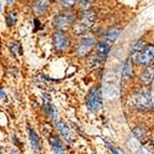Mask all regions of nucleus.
I'll return each instance as SVG.
<instances>
[{
	"mask_svg": "<svg viewBox=\"0 0 154 154\" xmlns=\"http://www.w3.org/2000/svg\"><path fill=\"white\" fill-rule=\"evenodd\" d=\"M134 103L135 107L139 109H150L152 108V99L150 93L142 92L138 95L135 96L134 98Z\"/></svg>",
	"mask_w": 154,
	"mask_h": 154,
	"instance_id": "nucleus-5",
	"label": "nucleus"
},
{
	"mask_svg": "<svg viewBox=\"0 0 154 154\" xmlns=\"http://www.w3.org/2000/svg\"><path fill=\"white\" fill-rule=\"evenodd\" d=\"M146 131L143 126H138L136 128H134V136L136 137L139 141H142V140L146 138Z\"/></svg>",
	"mask_w": 154,
	"mask_h": 154,
	"instance_id": "nucleus-18",
	"label": "nucleus"
},
{
	"mask_svg": "<svg viewBox=\"0 0 154 154\" xmlns=\"http://www.w3.org/2000/svg\"><path fill=\"white\" fill-rule=\"evenodd\" d=\"M0 98L3 100H5L7 101V99H8V97H7V94H5V92L3 91V88L0 86Z\"/></svg>",
	"mask_w": 154,
	"mask_h": 154,
	"instance_id": "nucleus-27",
	"label": "nucleus"
},
{
	"mask_svg": "<svg viewBox=\"0 0 154 154\" xmlns=\"http://www.w3.org/2000/svg\"><path fill=\"white\" fill-rule=\"evenodd\" d=\"M153 77H154V69L153 68H148V69L142 73L141 81L144 83V84H149V83L152 82Z\"/></svg>",
	"mask_w": 154,
	"mask_h": 154,
	"instance_id": "nucleus-17",
	"label": "nucleus"
},
{
	"mask_svg": "<svg viewBox=\"0 0 154 154\" xmlns=\"http://www.w3.org/2000/svg\"><path fill=\"white\" fill-rule=\"evenodd\" d=\"M9 48H10L11 53H12L14 56H16L17 54H20V55L23 54V53H22V46L18 42H11Z\"/></svg>",
	"mask_w": 154,
	"mask_h": 154,
	"instance_id": "nucleus-20",
	"label": "nucleus"
},
{
	"mask_svg": "<svg viewBox=\"0 0 154 154\" xmlns=\"http://www.w3.org/2000/svg\"><path fill=\"white\" fill-rule=\"evenodd\" d=\"M122 29L121 28H112L108 31V32L106 33L105 36H103V40L101 41L107 43L108 45H112V43L116 40L119 36H120V33H121Z\"/></svg>",
	"mask_w": 154,
	"mask_h": 154,
	"instance_id": "nucleus-10",
	"label": "nucleus"
},
{
	"mask_svg": "<svg viewBox=\"0 0 154 154\" xmlns=\"http://www.w3.org/2000/svg\"><path fill=\"white\" fill-rule=\"evenodd\" d=\"M28 137H29V141L32 146V149L36 152L41 151V140H40V137L38 136V134L33 131L32 128L28 127Z\"/></svg>",
	"mask_w": 154,
	"mask_h": 154,
	"instance_id": "nucleus-9",
	"label": "nucleus"
},
{
	"mask_svg": "<svg viewBox=\"0 0 154 154\" xmlns=\"http://www.w3.org/2000/svg\"><path fill=\"white\" fill-rule=\"evenodd\" d=\"M7 2H8L9 5H12V3L14 2V0H7Z\"/></svg>",
	"mask_w": 154,
	"mask_h": 154,
	"instance_id": "nucleus-30",
	"label": "nucleus"
},
{
	"mask_svg": "<svg viewBox=\"0 0 154 154\" xmlns=\"http://www.w3.org/2000/svg\"><path fill=\"white\" fill-rule=\"evenodd\" d=\"M137 154H150V152L146 151V150L143 149V148H141V149H140L138 152H137Z\"/></svg>",
	"mask_w": 154,
	"mask_h": 154,
	"instance_id": "nucleus-28",
	"label": "nucleus"
},
{
	"mask_svg": "<svg viewBox=\"0 0 154 154\" xmlns=\"http://www.w3.org/2000/svg\"><path fill=\"white\" fill-rule=\"evenodd\" d=\"M50 1H51V2H54V1H55V0H50Z\"/></svg>",
	"mask_w": 154,
	"mask_h": 154,
	"instance_id": "nucleus-32",
	"label": "nucleus"
},
{
	"mask_svg": "<svg viewBox=\"0 0 154 154\" xmlns=\"http://www.w3.org/2000/svg\"><path fill=\"white\" fill-rule=\"evenodd\" d=\"M94 2H95V0H81V1H80V7H81V10H82V11L90 10L91 7H92V5Z\"/></svg>",
	"mask_w": 154,
	"mask_h": 154,
	"instance_id": "nucleus-23",
	"label": "nucleus"
},
{
	"mask_svg": "<svg viewBox=\"0 0 154 154\" xmlns=\"http://www.w3.org/2000/svg\"><path fill=\"white\" fill-rule=\"evenodd\" d=\"M110 48H111L110 45H108V44L105 43V42H103V41H100L99 43L96 44V52H97V55L101 59L105 60L106 57L108 56V54H109Z\"/></svg>",
	"mask_w": 154,
	"mask_h": 154,
	"instance_id": "nucleus-14",
	"label": "nucleus"
},
{
	"mask_svg": "<svg viewBox=\"0 0 154 154\" xmlns=\"http://www.w3.org/2000/svg\"><path fill=\"white\" fill-rule=\"evenodd\" d=\"M107 144H108L109 149H110L111 151H112L114 154H125L123 151H122L121 149H120V148H116V146H113L112 143H107Z\"/></svg>",
	"mask_w": 154,
	"mask_h": 154,
	"instance_id": "nucleus-26",
	"label": "nucleus"
},
{
	"mask_svg": "<svg viewBox=\"0 0 154 154\" xmlns=\"http://www.w3.org/2000/svg\"><path fill=\"white\" fill-rule=\"evenodd\" d=\"M86 105L90 111L92 112H97L103 107V96H101V91L98 88H94L90 91L86 100Z\"/></svg>",
	"mask_w": 154,
	"mask_h": 154,
	"instance_id": "nucleus-2",
	"label": "nucleus"
},
{
	"mask_svg": "<svg viewBox=\"0 0 154 154\" xmlns=\"http://www.w3.org/2000/svg\"><path fill=\"white\" fill-rule=\"evenodd\" d=\"M154 60V45H148L146 46L142 52L139 55L137 63L143 66H148Z\"/></svg>",
	"mask_w": 154,
	"mask_h": 154,
	"instance_id": "nucleus-6",
	"label": "nucleus"
},
{
	"mask_svg": "<svg viewBox=\"0 0 154 154\" xmlns=\"http://www.w3.org/2000/svg\"><path fill=\"white\" fill-rule=\"evenodd\" d=\"M55 123H56V127H57V129H58L59 134L64 137V139L67 142H72L75 140V139H73V134H72V131H70V128L64 123V122L57 121L56 120Z\"/></svg>",
	"mask_w": 154,
	"mask_h": 154,
	"instance_id": "nucleus-8",
	"label": "nucleus"
},
{
	"mask_svg": "<svg viewBox=\"0 0 154 154\" xmlns=\"http://www.w3.org/2000/svg\"><path fill=\"white\" fill-rule=\"evenodd\" d=\"M103 95L108 98V99H114V98L118 97V95H119L118 88L112 84L107 85L105 88V90H103Z\"/></svg>",
	"mask_w": 154,
	"mask_h": 154,
	"instance_id": "nucleus-15",
	"label": "nucleus"
},
{
	"mask_svg": "<svg viewBox=\"0 0 154 154\" xmlns=\"http://www.w3.org/2000/svg\"><path fill=\"white\" fill-rule=\"evenodd\" d=\"M144 48H146V43H144L143 40H138L135 43V45L133 46V49L131 51V58L133 59L134 62H137L139 55H140V53H141Z\"/></svg>",
	"mask_w": 154,
	"mask_h": 154,
	"instance_id": "nucleus-11",
	"label": "nucleus"
},
{
	"mask_svg": "<svg viewBox=\"0 0 154 154\" xmlns=\"http://www.w3.org/2000/svg\"><path fill=\"white\" fill-rule=\"evenodd\" d=\"M50 0H36L35 2V11L38 14H42L45 12L48 5H49Z\"/></svg>",
	"mask_w": 154,
	"mask_h": 154,
	"instance_id": "nucleus-16",
	"label": "nucleus"
},
{
	"mask_svg": "<svg viewBox=\"0 0 154 154\" xmlns=\"http://www.w3.org/2000/svg\"><path fill=\"white\" fill-rule=\"evenodd\" d=\"M44 111H45V113L48 114V116H50V118L52 119V120H54V121H56V116H57V111H56V108L54 107V105H52V103L50 101V98L48 99V97H44Z\"/></svg>",
	"mask_w": 154,
	"mask_h": 154,
	"instance_id": "nucleus-13",
	"label": "nucleus"
},
{
	"mask_svg": "<svg viewBox=\"0 0 154 154\" xmlns=\"http://www.w3.org/2000/svg\"><path fill=\"white\" fill-rule=\"evenodd\" d=\"M103 59L100 58L98 55H96V56H92L90 58V60H88V64H90L91 67H93V68H95V67H98L100 64H101V62H103Z\"/></svg>",
	"mask_w": 154,
	"mask_h": 154,
	"instance_id": "nucleus-24",
	"label": "nucleus"
},
{
	"mask_svg": "<svg viewBox=\"0 0 154 154\" xmlns=\"http://www.w3.org/2000/svg\"><path fill=\"white\" fill-rule=\"evenodd\" d=\"M50 143H51L52 150L55 154H65L66 153V149H65L63 142L56 137H52L50 138Z\"/></svg>",
	"mask_w": 154,
	"mask_h": 154,
	"instance_id": "nucleus-12",
	"label": "nucleus"
},
{
	"mask_svg": "<svg viewBox=\"0 0 154 154\" xmlns=\"http://www.w3.org/2000/svg\"><path fill=\"white\" fill-rule=\"evenodd\" d=\"M75 15L69 12L58 13L54 18V26L58 30H66L75 23Z\"/></svg>",
	"mask_w": 154,
	"mask_h": 154,
	"instance_id": "nucleus-3",
	"label": "nucleus"
},
{
	"mask_svg": "<svg viewBox=\"0 0 154 154\" xmlns=\"http://www.w3.org/2000/svg\"><path fill=\"white\" fill-rule=\"evenodd\" d=\"M10 154H21V153H20V152H18V151H17V150H15V149H13V150H11Z\"/></svg>",
	"mask_w": 154,
	"mask_h": 154,
	"instance_id": "nucleus-29",
	"label": "nucleus"
},
{
	"mask_svg": "<svg viewBox=\"0 0 154 154\" xmlns=\"http://www.w3.org/2000/svg\"><path fill=\"white\" fill-rule=\"evenodd\" d=\"M0 12H1V1H0Z\"/></svg>",
	"mask_w": 154,
	"mask_h": 154,
	"instance_id": "nucleus-31",
	"label": "nucleus"
},
{
	"mask_svg": "<svg viewBox=\"0 0 154 154\" xmlns=\"http://www.w3.org/2000/svg\"><path fill=\"white\" fill-rule=\"evenodd\" d=\"M96 21V14L92 10L82 11V15L80 16L79 21L73 26V32L75 35H84L88 29L94 25Z\"/></svg>",
	"mask_w": 154,
	"mask_h": 154,
	"instance_id": "nucleus-1",
	"label": "nucleus"
},
{
	"mask_svg": "<svg viewBox=\"0 0 154 154\" xmlns=\"http://www.w3.org/2000/svg\"><path fill=\"white\" fill-rule=\"evenodd\" d=\"M95 44V40L93 38H83L77 48V53L79 56H85L90 53L92 48Z\"/></svg>",
	"mask_w": 154,
	"mask_h": 154,
	"instance_id": "nucleus-7",
	"label": "nucleus"
},
{
	"mask_svg": "<svg viewBox=\"0 0 154 154\" xmlns=\"http://www.w3.org/2000/svg\"><path fill=\"white\" fill-rule=\"evenodd\" d=\"M53 44H54V48L57 51L64 52L69 48V44H70L69 38L62 30L56 31L53 35Z\"/></svg>",
	"mask_w": 154,
	"mask_h": 154,
	"instance_id": "nucleus-4",
	"label": "nucleus"
},
{
	"mask_svg": "<svg viewBox=\"0 0 154 154\" xmlns=\"http://www.w3.org/2000/svg\"><path fill=\"white\" fill-rule=\"evenodd\" d=\"M16 22V13L15 12H10L8 15L5 16V24L8 27H11L15 24Z\"/></svg>",
	"mask_w": 154,
	"mask_h": 154,
	"instance_id": "nucleus-21",
	"label": "nucleus"
},
{
	"mask_svg": "<svg viewBox=\"0 0 154 154\" xmlns=\"http://www.w3.org/2000/svg\"><path fill=\"white\" fill-rule=\"evenodd\" d=\"M128 146L131 148V150L133 152H138L139 150L141 149V146H140V142L136 137H133L128 140Z\"/></svg>",
	"mask_w": 154,
	"mask_h": 154,
	"instance_id": "nucleus-19",
	"label": "nucleus"
},
{
	"mask_svg": "<svg viewBox=\"0 0 154 154\" xmlns=\"http://www.w3.org/2000/svg\"><path fill=\"white\" fill-rule=\"evenodd\" d=\"M131 60H127L124 65L123 68V78L124 79H127V78L131 77Z\"/></svg>",
	"mask_w": 154,
	"mask_h": 154,
	"instance_id": "nucleus-22",
	"label": "nucleus"
},
{
	"mask_svg": "<svg viewBox=\"0 0 154 154\" xmlns=\"http://www.w3.org/2000/svg\"><path fill=\"white\" fill-rule=\"evenodd\" d=\"M75 2L77 0H62V5L66 9H70L75 5Z\"/></svg>",
	"mask_w": 154,
	"mask_h": 154,
	"instance_id": "nucleus-25",
	"label": "nucleus"
}]
</instances>
